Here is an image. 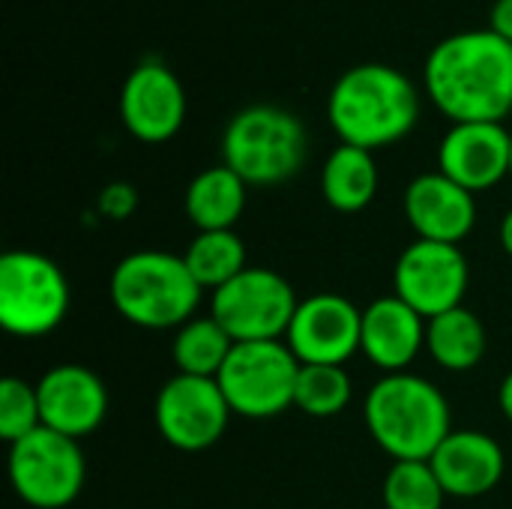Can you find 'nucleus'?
Wrapping results in <instances>:
<instances>
[{
  "instance_id": "nucleus-1",
  "label": "nucleus",
  "mask_w": 512,
  "mask_h": 509,
  "mask_svg": "<svg viewBox=\"0 0 512 509\" xmlns=\"http://www.w3.org/2000/svg\"><path fill=\"white\" fill-rule=\"evenodd\" d=\"M423 84L453 123H504L512 111V42L489 27L444 36L426 57Z\"/></svg>"
},
{
  "instance_id": "nucleus-2",
  "label": "nucleus",
  "mask_w": 512,
  "mask_h": 509,
  "mask_svg": "<svg viewBox=\"0 0 512 509\" xmlns=\"http://www.w3.org/2000/svg\"><path fill=\"white\" fill-rule=\"evenodd\" d=\"M327 120L342 144L375 153L414 132L420 93L390 63H357L336 78L327 99Z\"/></svg>"
},
{
  "instance_id": "nucleus-3",
  "label": "nucleus",
  "mask_w": 512,
  "mask_h": 509,
  "mask_svg": "<svg viewBox=\"0 0 512 509\" xmlns=\"http://www.w3.org/2000/svg\"><path fill=\"white\" fill-rule=\"evenodd\" d=\"M372 441L396 462H429L453 432L447 396L411 372L384 375L363 402Z\"/></svg>"
},
{
  "instance_id": "nucleus-4",
  "label": "nucleus",
  "mask_w": 512,
  "mask_h": 509,
  "mask_svg": "<svg viewBox=\"0 0 512 509\" xmlns=\"http://www.w3.org/2000/svg\"><path fill=\"white\" fill-rule=\"evenodd\" d=\"M204 288L183 255L159 249L132 252L111 270L108 297L117 315L144 330H171L195 318Z\"/></svg>"
},
{
  "instance_id": "nucleus-5",
  "label": "nucleus",
  "mask_w": 512,
  "mask_h": 509,
  "mask_svg": "<svg viewBox=\"0 0 512 509\" xmlns=\"http://www.w3.org/2000/svg\"><path fill=\"white\" fill-rule=\"evenodd\" d=\"M309 135L303 120L273 102L240 108L222 135V165L246 186H279L303 168Z\"/></svg>"
},
{
  "instance_id": "nucleus-6",
  "label": "nucleus",
  "mask_w": 512,
  "mask_h": 509,
  "mask_svg": "<svg viewBox=\"0 0 512 509\" xmlns=\"http://www.w3.org/2000/svg\"><path fill=\"white\" fill-rule=\"evenodd\" d=\"M72 303L66 273L42 252L12 249L0 258V324L18 339L54 333Z\"/></svg>"
},
{
  "instance_id": "nucleus-7",
  "label": "nucleus",
  "mask_w": 512,
  "mask_h": 509,
  "mask_svg": "<svg viewBox=\"0 0 512 509\" xmlns=\"http://www.w3.org/2000/svg\"><path fill=\"white\" fill-rule=\"evenodd\" d=\"M300 360L285 342H237L219 372V387L234 414L270 420L294 408Z\"/></svg>"
},
{
  "instance_id": "nucleus-8",
  "label": "nucleus",
  "mask_w": 512,
  "mask_h": 509,
  "mask_svg": "<svg viewBox=\"0 0 512 509\" xmlns=\"http://www.w3.org/2000/svg\"><path fill=\"white\" fill-rule=\"evenodd\" d=\"M87 480L81 444L54 429L9 444V483L15 495L33 509L69 507Z\"/></svg>"
},
{
  "instance_id": "nucleus-9",
  "label": "nucleus",
  "mask_w": 512,
  "mask_h": 509,
  "mask_svg": "<svg viewBox=\"0 0 512 509\" xmlns=\"http://www.w3.org/2000/svg\"><path fill=\"white\" fill-rule=\"evenodd\" d=\"M291 282L270 267H246L213 294L210 315L234 342H285L297 315Z\"/></svg>"
},
{
  "instance_id": "nucleus-10",
  "label": "nucleus",
  "mask_w": 512,
  "mask_h": 509,
  "mask_svg": "<svg viewBox=\"0 0 512 509\" xmlns=\"http://www.w3.org/2000/svg\"><path fill=\"white\" fill-rule=\"evenodd\" d=\"M231 405L216 378L174 375L162 384L153 405V420L165 444L183 453L210 450L228 429Z\"/></svg>"
},
{
  "instance_id": "nucleus-11",
  "label": "nucleus",
  "mask_w": 512,
  "mask_h": 509,
  "mask_svg": "<svg viewBox=\"0 0 512 509\" xmlns=\"http://www.w3.org/2000/svg\"><path fill=\"white\" fill-rule=\"evenodd\" d=\"M468 282V258L453 243L414 240L393 267V294L426 321L462 306Z\"/></svg>"
},
{
  "instance_id": "nucleus-12",
  "label": "nucleus",
  "mask_w": 512,
  "mask_h": 509,
  "mask_svg": "<svg viewBox=\"0 0 512 509\" xmlns=\"http://www.w3.org/2000/svg\"><path fill=\"white\" fill-rule=\"evenodd\" d=\"M360 330L363 309L342 294L321 291L309 300H300L285 345L300 363L342 366L360 351Z\"/></svg>"
},
{
  "instance_id": "nucleus-13",
  "label": "nucleus",
  "mask_w": 512,
  "mask_h": 509,
  "mask_svg": "<svg viewBox=\"0 0 512 509\" xmlns=\"http://www.w3.org/2000/svg\"><path fill=\"white\" fill-rule=\"evenodd\" d=\"M120 120L144 144L171 141L186 120V90L162 60H141L120 87Z\"/></svg>"
},
{
  "instance_id": "nucleus-14",
  "label": "nucleus",
  "mask_w": 512,
  "mask_h": 509,
  "mask_svg": "<svg viewBox=\"0 0 512 509\" xmlns=\"http://www.w3.org/2000/svg\"><path fill=\"white\" fill-rule=\"evenodd\" d=\"M36 393L45 429L81 441L105 423L108 390L102 378L81 363H60L48 369L39 378Z\"/></svg>"
},
{
  "instance_id": "nucleus-15",
  "label": "nucleus",
  "mask_w": 512,
  "mask_h": 509,
  "mask_svg": "<svg viewBox=\"0 0 512 509\" xmlns=\"http://www.w3.org/2000/svg\"><path fill=\"white\" fill-rule=\"evenodd\" d=\"M510 156L504 123H453L438 147V171L477 195L510 177Z\"/></svg>"
},
{
  "instance_id": "nucleus-16",
  "label": "nucleus",
  "mask_w": 512,
  "mask_h": 509,
  "mask_svg": "<svg viewBox=\"0 0 512 509\" xmlns=\"http://www.w3.org/2000/svg\"><path fill=\"white\" fill-rule=\"evenodd\" d=\"M405 216L417 240L459 246L477 222V195L441 171L420 174L405 189Z\"/></svg>"
},
{
  "instance_id": "nucleus-17",
  "label": "nucleus",
  "mask_w": 512,
  "mask_h": 509,
  "mask_svg": "<svg viewBox=\"0 0 512 509\" xmlns=\"http://www.w3.org/2000/svg\"><path fill=\"white\" fill-rule=\"evenodd\" d=\"M447 498H483L504 480V447L474 429H453L429 459Z\"/></svg>"
},
{
  "instance_id": "nucleus-18",
  "label": "nucleus",
  "mask_w": 512,
  "mask_h": 509,
  "mask_svg": "<svg viewBox=\"0 0 512 509\" xmlns=\"http://www.w3.org/2000/svg\"><path fill=\"white\" fill-rule=\"evenodd\" d=\"M426 345V318L396 294L378 297L363 309L360 351L384 375L408 372Z\"/></svg>"
},
{
  "instance_id": "nucleus-19",
  "label": "nucleus",
  "mask_w": 512,
  "mask_h": 509,
  "mask_svg": "<svg viewBox=\"0 0 512 509\" xmlns=\"http://www.w3.org/2000/svg\"><path fill=\"white\" fill-rule=\"evenodd\" d=\"M246 183L228 168L213 165L192 177L183 207L198 231H234L246 210Z\"/></svg>"
},
{
  "instance_id": "nucleus-20",
  "label": "nucleus",
  "mask_w": 512,
  "mask_h": 509,
  "mask_svg": "<svg viewBox=\"0 0 512 509\" xmlns=\"http://www.w3.org/2000/svg\"><path fill=\"white\" fill-rule=\"evenodd\" d=\"M321 195L339 213H360L378 195V165L363 147L339 144L321 168Z\"/></svg>"
},
{
  "instance_id": "nucleus-21",
  "label": "nucleus",
  "mask_w": 512,
  "mask_h": 509,
  "mask_svg": "<svg viewBox=\"0 0 512 509\" xmlns=\"http://www.w3.org/2000/svg\"><path fill=\"white\" fill-rule=\"evenodd\" d=\"M486 327L468 306H456L426 321V348L447 372H471L486 357Z\"/></svg>"
},
{
  "instance_id": "nucleus-22",
  "label": "nucleus",
  "mask_w": 512,
  "mask_h": 509,
  "mask_svg": "<svg viewBox=\"0 0 512 509\" xmlns=\"http://www.w3.org/2000/svg\"><path fill=\"white\" fill-rule=\"evenodd\" d=\"M234 345L237 342L225 333V327L213 315H207V318H192L183 327H177V336L171 342V357L180 375L219 378Z\"/></svg>"
},
{
  "instance_id": "nucleus-23",
  "label": "nucleus",
  "mask_w": 512,
  "mask_h": 509,
  "mask_svg": "<svg viewBox=\"0 0 512 509\" xmlns=\"http://www.w3.org/2000/svg\"><path fill=\"white\" fill-rule=\"evenodd\" d=\"M183 261L195 282L213 294L249 267L246 243L237 231H198L186 246Z\"/></svg>"
},
{
  "instance_id": "nucleus-24",
  "label": "nucleus",
  "mask_w": 512,
  "mask_h": 509,
  "mask_svg": "<svg viewBox=\"0 0 512 509\" xmlns=\"http://www.w3.org/2000/svg\"><path fill=\"white\" fill-rule=\"evenodd\" d=\"M354 387L345 366H321V363H300L297 387H294V408L306 417L327 420L342 414L351 405Z\"/></svg>"
},
{
  "instance_id": "nucleus-25",
  "label": "nucleus",
  "mask_w": 512,
  "mask_h": 509,
  "mask_svg": "<svg viewBox=\"0 0 512 509\" xmlns=\"http://www.w3.org/2000/svg\"><path fill=\"white\" fill-rule=\"evenodd\" d=\"M447 492L432 468V462H393L384 477V507L387 509H441Z\"/></svg>"
},
{
  "instance_id": "nucleus-26",
  "label": "nucleus",
  "mask_w": 512,
  "mask_h": 509,
  "mask_svg": "<svg viewBox=\"0 0 512 509\" xmlns=\"http://www.w3.org/2000/svg\"><path fill=\"white\" fill-rule=\"evenodd\" d=\"M36 429H42L36 384H27L21 378H3L0 381V438L6 444H15L33 435Z\"/></svg>"
},
{
  "instance_id": "nucleus-27",
  "label": "nucleus",
  "mask_w": 512,
  "mask_h": 509,
  "mask_svg": "<svg viewBox=\"0 0 512 509\" xmlns=\"http://www.w3.org/2000/svg\"><path fill=\"white\" fill-rule=\"evenodd\" d=\"M138 207V192L135 186L117 180V183H108L102 192H99V213L108 216L111 222H123L135 213Z\"/></svg>"
},
{
  "instance_id": "nucleus-28",
  "label": "nucleus",
  "mask_w": 512,
  "mask_h": 509,
  "mask_svg": "<svg viewBox=\"0 0 512 509\" xmlns=\"http://www.w3.org/2000/svg\"><path fill=\"white\" fill-rule=\"evenodd\" d=\"M489 30H495L498 36L512 42V0H495L492 15H489Z\"/></svg>"
},
{
  "instance_id": "nucleus-29",
  "label": "nucleus",
  "mask_w": 512,
  "mask_h": 509,
  "mask_svg": "<svg viewBox=\"0 0 512 509\" xmlns=\"http://www.w3.org/2000/svg\"><path fill=\"white\" fill-rule=\"evenodd\" d=\"M498 405L504 411V417L512 423V372L501 381V390H498Z\"/></svg>"
},
{
  "instance_id": "nucleus-30",
  "label": "nucleus",
  "mask_w": 512,
  "mask_h": 509,
  "mask_svg": "<svg viewBox=\"0 0 512 509\" xmlns=\"http://www.w3.org/2000/svg\"><path fill=\"white\" fill-rule=\"evenodd\" d=\"M501 246H504V252L512 258V210L504 216V222H501Z\"/></svg>"
},
{
  "instance_id": "nucleus-31",
  "label": "nucleus",
  "mask_w": 512,
  "mask_h": 509,
  "mask_svg": "<svg viewBox=\"0 0 512 509\" xmlns=\"http://www.w3.org/2000/svg\"><path fill=\"white\" fill-rule=\"evenodd\" d=\"M510 135H512V129H510ZM510 177H512V156H510Z\"/></svg>"
}]
</instances>
